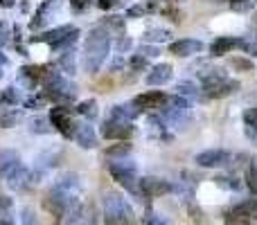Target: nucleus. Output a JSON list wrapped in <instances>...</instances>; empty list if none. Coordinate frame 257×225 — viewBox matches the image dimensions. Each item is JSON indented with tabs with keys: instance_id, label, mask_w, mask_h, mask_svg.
Masks as SVG:
<instances>
[{
	"instance_id": "8",
	"label": "nucleus",
	"mask_w": 257,
	"mask_h": 225,
	"mask_svg": "<svg viewBox=\"0 0 257 225\" xmlns=\"http://www.w3.org/2000/svg\"><path fill=\"white\" fill-rule=\"evenodd\" d=\"M239 90V81L235 79H228L226 75H219L212 77V79L203 81V95L205 99H221L226 95H232Z\"/></svg>"
},
{
	"instance_id": "14",
	"label": "nucleus",
	"mask_w": 257,
	"mask_h": 225,
	"mask_svg": "<svg viewBox=\"0 0 257 225\" xmlns=\"http://www.w3.org/2000/svg\"><path fill=\"white\" fill-rule=\"evenodd\" d=\"M59 7H61V0H45V3H41V7L36 9L34 18L30 23V30H41L43 25H48Z\"/></svg>"
},
{
	"instance_id": "35",
	"label": "nucleus",
	"mask_w": 257,
	"mask_h": 225,
	"mask_svg": "<svg viewBox=\"0 0 257 225\" xmlns=\"http://www.w3.org/2000/svg\"><path fill=\"white\" fill-rule=\"evenodd\" d=\"M239 50H244L246 54H250V57H255V59H257V36H255V34L244 36V39H241Z\"/></svg>"
},
{
	"instance_id": "21",
	"label": "nucleus",
	"mask_w": 257,
	"mask_h": 225,
	"mask_svg": "<svg viewBox=\"0 0 257 225\" xmlns=\"http://www.w3.org/2000/svg\"><path fill=\"white\" fill-rule=\"evenodd\" d=\"M18 164H21V155H18V151H14V149L0 151V178H3V180L18 167Z\"/></svg>"
},
{
	"instance_id": "11",
	"label": "nucleus",
	"mask_w": 257,
	"mask_h": 225,
	"mask_svg": "<svg viewBox=\"0 0 257 225\" xmlns=\"http://www.w3.org/2000/svg\"><path fill=\"white\" fill-rule=\"evenodd\" d=\"M52 70H54L52 66H23L21 70H18V81H21L23 86H27V88H34L39 81L43 84Z\"/></svg>"
},
{
	"instance_id": "40",
	"label": "nucleus",
	"mask_w": 257,
	"mask_h": 225,
	"mask_svg": "<svg viewBox=\"0 0 257 225\" xmlns=\"http://www.w3.org/2000/svg\"><path fill=\"white\" fill-rule=\"evenodd\" d=\"M142 225H169V223L165 221V216H160V214L147 212V216L142 218Z\"/></svg>"
},
{
	"instance_id": "24",
	"label": "nucleus",
	"mask_w": 257,
	"mask_h": 225,
	"mask_svg": "<svg viewBox=\"0 0 257 225\" xmlns=\"http://www.w3.org/2000/svg\"><path fill=\"white\" fill-rule=\"evenodd\" d=\"M75 57H77V52L72 48H68V50H63L61 52V57H59V68H61L66 75H75L77 72V66H75Z\"/></svg>"
},
{
	"instance_id": "51",
	"label": "nucleus",
	"mask_w": 257,
	"mask_h": 225,
	"mask_svg": "<svg viewBox=\"0 0 257 225\" xmlns=\"http://www.w3.org/2000/svg\"><path fill=\"white\" fill-rule=\"evenodd\" d=\"M99 9H113V7H120V0H95Z\"/></svg>"
},
{
	"instance_id": "42",
	"label": "nucleus",
	"mask_w": 257,
	"mask_h": 225,
	"mask_svg": "<svg viewBox=\"0 0 257 225\" xmlns=\"http://www.w3.org/2000/svg\"><path fill=\"white\" fill-rule=\"evenodd\" d=\"M12 207H14V200L7 198V196H0V218H9Z\"/></svg>"
},
{
	"instance_id": "30",
	"label": "nucleus",
	"mask_w": 257,
	"mask_h": 225,
	"mask_svg": "<svg viewBox=\"0 0 257 225\" xmlns=\"http://www.w3.org/2000/svg\"><path fill=\"white\" fill-rule=\"evenodd\" d=\"M246 185H248V189L257 194V155L248 162V167H246Z\"/></svg>"
},
{
	"instance_id": "34",
	"label": "nucleus",
	"mask_w": 257,
	"mask_h": 225,
	"mask_svg": "<svg viewBox=\"0 0 257 225\" xmlns=\"http://www.w3.org/2000/svg\"><path fill=\"white\" fill-rule=\"evenodd\" d=\"M257 7V0H230V9L237 14H248Z\"/></svg>"
},
{
	"instance_id": "2",
	"label": "nucleus",
	"mask_w": 257,
	"mask_h": 225,
	"mask_svg": "<svg viewBox=\"0 0 257 225\" xmlns=\"http://www.w3.org/2000/svg\"><path fill=\"white\" fill-rule=\"evenodd\" d=\"M108 50H111V34L106 32V27L90 30L84 41V59H81L84 70L88 75H95L102 68V63L108 57Z\"/></svg>"
},
{
	"instance_id": "7",
	"label": "nucleus",
	"mask_w": 257,
	"mask_h": 225,
	"mask_svg": "<svg viewBox=\"0 0 257 225\" xmlns=\"http://www.w3.org/2000/svg\"><path fill=\"white\" fill-rule=\"evenodd\" d=\"M255 216H257V198H246L241 203L232 205L223 214V221H226V225H250Z\"/></svg>"
},
{
	"instance_id": "1",
	"label": "nucleus",
	"mask_w": 257,
	"mask_h": 225,
	"mask_svg": "<svg viewBox=\"0 0 257 225\" xmlns=\"http://www.w3.org/2000/svg\"><path fill=\"white\" fill-rule=\"evenodd\" d=\"M81 198V178L77 173H63L57 182L48 189L43 198V207L48 209L52 216L61 218L66 212L79 205Z\"/></svg>"
},
{
	"instance_id": "39",
	"label": "nucleus",
	"mask_w": 257,
	"mask_h": 225,
	"mask_svg": "<svg viewBox=\"0 0 257 225\" xmlns=\"http://www.w3.org/2000/svg\"><path fill=\"white\" fill-rule=\"evenodd\" d=\"M102 27H111V30H124V21L120 16H106L102 23Z\"/></svg>"
},
{
	"instance_id": "49",
	"label": "nucleus",
	"mask_w": 257,
	"mask_h": 225,
	"mask_svg": "<svg viewBox=\"0 0 257 225\" xmlns=\"http://www.w3.org/2000/svg\"><path fill=\"white\" fill-rule=\"evenodd\" d=\"M187 212H190V216L194 218L196 223H203V212H201V209L196 207L194 203H190V205H187Z\"/></svg>"
},
{
	"instance_id": "45",
	"label": "nucleus",
	"mask_w": 257,
	"mask_h": 225,
	"mask_svg": "<svg viewBox=\"0 0 257 225\" xmlns=\"http://www.w3.org/2000/svg\"><path fill=\"white\" fill-rule=\"evenodd\" d=\"M115 50H117V54H124L131 50V39L128 36H120V39L115 41Z\"/></svg>"
},
{
	"instance_id": "16",
	"label": "nucleus",
	"mask_w": 257,
	"mask_h": 225,
	"mask_svg": "<svg viewBox=\"0 0 257 225\" xmlns=\"http://www.w3.org/2000/svg\"><path fill=\"white\" fill-rule=\"evenodd\" d=\"M165 102H167V97H165L160 90H149V93H142L133 99V104H136L140 111H154V108L163 106Z\"/></svg>"
},
{
	"instance_id": "3",
	"label": "nucleus",
	"mask_w": 257,
	"mask_h": 225,
	"mask_svg": "<svg viewBox=\"0 0 257 225\" xmlns=\"http://www.w3.org/2000/svg\"><path fill=\"white\" fill-rule=\"evenodd\" d=\"M102 207H104V225H133V221H136L131 205L117 191H106L104 194Z\"/></svg>"
},
{
	"instance_id": "32",
	"label": "nucleus",
	"mask_w": 257,
	"mask_h": 225,
	"mask_svg": "<svg viewBox=\"0 0 257 225\" xmlns=\"http://www.w3.org/2000/svg\"><path fill=\"white\" fill-rule=\"evenodd\" d=\"M30 131L32 133H39V135H43V133H50L52 131V124H50V117H34L30 122Z\"/></svg>"
},
{
	"instance_id": "25",
	"label": "nucleus",
	"mask_w": 257,
	"mask_h": 225,
	"mask_svg": "<svg viewBox=\"0 0 257 225\" xmlns=\"http://www.w3.org/2000/svg\"><path fill=\"white\" fill-rule=\"evenodd\" d=\"M75 225H97V212H95V205L93 203L81 205L79 216H77Z\"/></svg>"
},
{
	"instance_id": "38",
	"label": "nucleus",
	"mask_w": 257,
	"mask_h": 225,
	"mask_svg": "<svg viewBox=\"0 0 257 225\" xmlns=\"http://www.w3.org/2000/svg\"><path fill=\"white\" fill-rule=\"evenodd\" d=\"M232 68H237L239 72H250L253 70V61L250 59H241V57H237V59H232Z\"/></svg>"
},
{
	"instance_id": "48",
	"label": "nucleus",
	"mask_w": 257,
	"mask_h": 225,
	"mask_svg": "<svg viewBox=\"0 0 257 225\" xmlns=\"http://www.w3.org/2000/svg\"><path fill=\"white\" fill-rule=\"evenodd\" d=\"M70 7H72L75 14H81L90 7V0H70Z\"/></svg>"
},
{
	"instance_id": "57",
	"label": "nucleus",
	"mask_w": 257,
	"mask_h": 225,
	"mask_svg": "<svg viewBox=\"0 0 257 225\" xmlns=\"http://www.w3.org/2000/svg\"><path fill=\"white\" fill-rule=\"evenodd\" d=\"M255 23H257V14H255Z\"/></svg>"
},
{
	"instance_id": "28",
	"label": "nucleus",
	"mask_w": 257,
	"mask_h": 225,
	"mask_svg": "<svg viewBox=\"0 0 257 225\" xmlns=\"http://www.w3.org/2000/svg\"><path fill=\"white\" fill-rule=\"evenodd\" d=\"M106 158H113V160H117V158H126L128 153H131V144H128L126 140H120L117 144H111L106 151Z\"/></svg>"
},
{
	"instance_id": "36",
	"label": "nucleus",
	"mask_w": 257,
	"mask_h": 225,
	"mask_svg": "<svg viewBox=\"0 0 257 225\" xmlns=\"http://www.w3.org/2000/svg\"><path fill=\"white\" fill-rule=\"evenodd\" d=\"M214 180H217V185L226 187V189H232V191L241 189V180H237L235 176H219V178H214Z\"/></svg>"
},
{
	"instance_id": "46",
	"label": "nucleus",
	"mask_w": 257,
	"mask_h": 225,
	"mask_svg": "<svg viewBox=\"0 0 257 225\" xmlns=\"http://www.w3.org/2000/svg\"><path fill=\"white\" fill-rule=\"evenodd\" d=\"M145 14H147V7H142V5H131L126 9V18H140Z\"/></svg>"
},
{
	"instance_id": "56",
	"label": "nucleus",
	"mask_w": 257,
	"mask_h": 225,
	"mask_svg": "<svg viewBox=\"0 0 257 225\" xmlns=\"http://www.w3.org/2000/svg\"><path fill=\"white\" fill-rule=\"evenodd\" d=\"M217 3H226V0H217ZM228 3H230V0H228Z\"/></svg>"
},
{
	"instance_id": "4",
	"label": "nucleus",
	"mask_w": 257,
	"mask_h": 225,
	"mask_svg": "<svg viewBox=\"0 0 257 225\" xmlns=\"http://www.w3.org/2000/svg\"><path fill=\"white\" fill-rule=\"evenodd\" d=\"M43 97L48 102H57V106H66L77 97V86L63 77V72L52 70L43 81Z\"/></svg>"
},
{
	"instance_id": "26",
	"label": "nucleus",
	"mask_w": 257,
	"mask_h": 225,
	"mask_svg": "<svg viewBox=\"0 0 257 225\" xmlns=\"http://www.w3.org/2000/svg\"><path fill=\"white\" fill-rule=\"evenodd\" d=\"M176 93L181 95V97H185V99H199L201 97L199 86H196L194 81H187V79L178 81V84H176Z\"/></svg>"
},
{
	"instance_id": "31",
	"label": "nucleus",
	"mask_w": 257,
	"mask_h": 225,
	"mask_svg": "<svg viewBox=\"0 0 257 225\" xmlns=\"http://www.w3.org/2000/svg\"><path fill=\"white\" fill-rule=\"evenodd\" d=\"M21 102V97H18V90L16 88H5L3 93H0V106L3 108H9L14 106V104Z\"/></svg>"
},
{
	"instance_id": "22",
	"label": "nucleus",
	"mask_w": 257,
	"mask_h": 225,
	"mask_svg": "<svg viewBox=\"0 0 257 225\" xmlns=\"http://www.w3.org/2000/svg\"><path fill=\"white\" fill-rule=\"evenodd\" d=\"M140 115V108L136 104H120V106L111 108V119H117V122H133V119Z\"/></svg>"
},
{
	"instance_id": "18",
	"label": "nucleus",
	"mask_w": 257,
	"mask_h": 225,
	"mask_svg": "<svg viewBox=\"0 0 257 225\" xmlns=\"http://www.w3.org/2000/svg\"><path fill=\"white\" fill-rule=\"evenodd\" d=\"M72 137H75V142L81 149H95L97 146V135H95V128L90 124H77Z\"/></svg>"
},
{
	"instance_id": "33",
	"label": "nucleus",
	"mask_w": 257,
	"mask_h": 225,
	"mask_svg": "<svg viewBox=\"0 0 257 225\" xmlns=\"http://www.w3.org/2000/svg\"><path fill=\"white\" fill-rule=\"evenodd\" d=\"M77 113L86 115L88 119H95L97 117V104H95V99H86V102L77 104Z\"/></svg>"
},
{
	"instance_id": "20",
	"label": "nucleus",
	"mask_w": 257,
	"mask_h": 225,
	"mask_svg": "<svg viewBox=\"0 0 257 225\" xmlns=\"http://www.w3.org/2000/svg\"><path fill=\"white\" fill-rule=\"evenodd\" d=\"M172 75H174V68L169 66V63H158V66H154L149 70V75H147V84L149 86H163L172 79Z\"/></svg>"
},
{
	"instance_id": "9",
	"label": "nucleus",
	"mask_w": 257,
	"mask_h": 225,
	"mask_svg": "<svg viewBox=\"0 0 257 225\" xmlns=\"http://www.w3.org/2000/svg\"><path fill=\"white\" fill-rule=\"evenodd\" d=\"M138 187H140V194L142 198H158V196H167L174 191V185L163 178H154V176H147L138 180Z\"/></svg>"
},
{
	"instance_id": "54",
	"label": "nucleus",
	"mask_w": 257,
	"mask_h": 225,
	"mask_svg": "<svg viewBox=\"0 0 257 225\" xmlns=\"http://www.w3.org/2000/svg\"><path fill=\"white\" fill-rule=\"evenodd\" d=\"M156 5H158V0H149V9H151V12L156 9Z\"/></svg>"
},
{
	"instance_id": "52",
	"label": "nucleus",
	"mask_w": 257,
	"mask_h": 225,
	"mask_svg": "<svg viewBox=\"0 0 257 225\" xmlns=\"http://www.w3.org/2000/svg\"><path fill=\"white\" fill-rule=\"evenodd\" d=\"M122 66H124V59H122V57H120V54H117V57H115V61H113V63H111V70H113V72H115V70H120V68H122Z\"/></svg>"
},
{
	"instance_id": "27",
	"label": "nucleus",
	"mask_w": 257,
	"mask_h": 225,
	"mask_svg": "<svg viewBox=\"0 0 257 225\" xmlns=\"http://www.w3.org/2000/svg\"><path fill=\"white\" fill-rule=\"evenodd\" d=\"M142 39H145V43H165L172 39V32L165 27H154V30H147Z\"/></svg>"
},
{
	"instance_id": "13",
	"label": "nucleus",
	"mask_w": 257,
	"mask_h": 225,
	"mask_svg": "<svg viewBox=\"0 0 257 225\" xmlns=\"http://www.w3.org/2000/svg\"><path fill=\"white\" fill-rule=\"evenodd\" d=\"M102 135L106 140H128L133 135V126L131 122H117V119H108L102 126Z\"/></svg>"
},
{
	"instance_id": "53",
	"label": "nucleus",
	"mask_w": 257,
	"mask_h": 225,
	"mask_svg": "<svg viewBox=\"0 0 257 225\" xmlns=\"http://www.w3.org/2000/svg\"><path fill=\"white\" fill-rule=\"evenodd\" d=\"M0 7H14V0H0Z\"/></svg>"
},
{
	"instance_id": "6",
	"label": "nucleus",
	"mask_w": 257,
	"mask_h": 225,
	"mask_svg": "<svg viewBox=\"0 0 257 225\" xmlns=\"http://www.w3.org/2000/svg\"><path fill=\"white\" fill-rule=\"evenodd\" d=\"M108 171H111L113 180L120 182L124 189H128L131 194L142 196V194H140V187H138V180H136L138 167H136V162H133V160H128V158H117V160H113V162L108 164Z\"/></svg>"
},
{
	"instance_id": "12",
	"label": "nucleus",
	"mask_w": 257,
	"mask_h": 225,
	"mask_svg": "<svg viewBox=\"0 0 257 225\" xmlns=\"http://www.w3.org/2000/svg\"><path fill=\"white\" fill-rule=\"evenodd\" d=\"M232 155L223 149H208V151H201L199 155L194 158V162L199 167H205V169H212V167H221V164H228L230 162Z\"/></svg>"
},
{
	"instance_id": "10",
	"label": "nucleus",
	"mask_w": 257,
	"mask_h": 225,
	"mask_svg": "<svg viewBox=\"0 0 257 225\" xmlns=\"http://www.w3.org/2000/svg\"><path fill=\"white\" fill-rule=\"evenodd\" d=\"M50 124H52L59 133H63L66 137L75 135L77 124L72 122V111L68 106H54L52 111H50Z\"/></svg>"
},
{
	"instance_id": "23",
	"label": "nucleus",
	"mask_w": 257,
	"mask_h": 225,
	"mask_svg": "<svg viewBox=\"0 0 257 225\" xmlns=\"http://www.w3.org/2000/svg\"><path fill=\"white\" fill-rule=\"evenodd\" d=\"M244 131L246 137L257 144V108H248L244 113Z\"/></svg>"
},
{
	"instance_id": "55",
	"label": "nucleus",
	"mask_w": 257,
	"mask_h": 225,
	"mask_svg": "<svg viewBox=\"0 0 257 225\" xmlns=\"http://www.w3.org/2000/svg\"><path fill=\"white\" fill-rule=\"evenodd\" d=\"M3 68H5V66H3V63H0V79H3Z\"/></svg>"
},
{
	"instance_id": "19",
	"label": "nucleus",
	"mask_w": 257,
	"mask_h": 225,
	"mask_svg": "<svg viewBox=\"0 0 257 225\" xmlns=\"http://www.w3.org/2000/svg\"><path fill=\"white\" fill-rule=\"evenodd\" d=\"M239 45H241V39H237V36H219V39H214L212 45H210V54H212V57H223V54L237 50Z\"/></svg>"
},
{
	"instance_id": "29",
	"label": "nucleus",
	"mask_w": 257,
	"mask_h": 225,
	"mask_svg": "<svg viewBox=\"0 0 257 225\" xmlns=\"http://www.w3.org/2000/svg\"><path fill=\"white\" fill-rule=\"evenodd\" d=\"M18 122H21V113L14 111L12 106L0 111V126L3 128H12V126H16Z\"/></svg>"
},
{
	"instance_id": "44",
	"label": "nucleus",
	"mask_w": 257,
	"mask_h": 225,
	"mask_svg": "<svg viewBox=\"0 0 257 225\" xmlns=\"http://www.w3.org/2000/svg\"><path fill=\"white\" fill-rule=\"evenodd\" d=\"M163 16H167L169 21H174V23H181V18H183V14L178 12L176 7H174V5H169V7H165L163 9Z\"/></svg>"
},
{
	"instance_id": "43",
	"label": "nucleus",
	"mask_w": 257,
	"mask_h": 225,
	"mask_svg": "<svg viewBox=\"0 0 257 225\" xmlns=\"http://www.w3.org/2000/svg\"><path fill=\"white\" fill-rule=\"evenodd\" d=\"M21 225H39V218H36V214L32 209L25 207L21 212Z\"/></svg>"
},
{
	"instance_id": "15",
	"label": "nucleus",
	"mask_w": 257,
	"mask_h": 225,
	"mask_svg": "<svg viewBox=\"0 0 257 225\" xmlns=\"http://www.w3.org/2000/svg\"><path fill=\"white\" fill-rule=\"evenodd\" d=\"M5 182H7L9 189L14 191H23L30 187V182H34V178H32V171L27 167H23V164H18L16 169H14L12 173H9L7 178H5Z\"/></svg>"
},
{
	"instance_id": "5",
	"label": "nucleus",
	"mask_w": 257,
	"mask_h": 225,
	"mask_svg": "<svg viewBox=\"0 0 257 225\" xmlns=\"http://www.w3.org/2000/svg\"><path fill=\"white\" fill-rule=\"evenodd\" d=\"M79 36V30L72 25H61L57 30L43 32L41 36H32V43H48L52 50H68Z\"/></svg>"
},
{
	"instance_id": "37",
	"label": "nucleus",
	"mask_w": 257,
	"mask_h": 225,
	"mask_svg": "<svg viewBox=\"0 0 257 225\" xmlns=\"http://www.w3.org/2000/svg\"><path fill=\"white\" fill-rule=\"evenodd\" d=\"M136 54H140V57H145V59H156L160 54V50L151 43H145V45H140V48H136Z\"/></svg>"
},
{
	"instance_id": "47",
	"label": "nucleus",
	"mask_w": 257,
	"mask_h": 225,
	"mask_svg": "<svg viewBox=\"0 0 257 225\" xmlns=\"http://www.w3.org/2000/svg\"><path fill=\"white\" fill-rule=\"evenodd\" d=\"M9 41H12V36H9V25L7 23H0V48L9 45Z\"/></svg>"
},
{
	"instance_id": "17",
	"label": "nucleus",
	"mask_w": 257,
	"mask_h": 225,
	"mask_svg": "<svg viewBox=\"0 0 257 225\" xmlns=\"http://www.w3.org/2000/svg\"><path fill=\"white\" fill-rule=\"evenodd\" d=\"M201 50H203V43L196 39H181L169 45V52L174 57H192V54H199Z\"/></svg>"
},
{
	"instance_id": "50",
	"label": "nucleus",
	"mask_w": 257,
	"mask_h": 225,
	"mask_svg": "<svg viewBox=\"0 0 257 225\" xmlns=\"http://www.w3.org/2000/svg\"><path fill=\"white\" fill-rule=\"evenodd\" d=\"M131 68H133V70H145V68H147V59L140 57V54H136V57L131 59Z\"/></svg>"
},
{
	"instance_id": "41",
	"label": "nucleus",
	"mask_w": 257,
	"mask_h": 225,
	"mask_svg": "<svg viewBox=\"0 0 257 225\" xmlns=\"http://www.w3.org/2000/svg\"><path fill=\"white\" fill-rule=\"evenodd\" d=\"M45 102H48V99H45L43 95H36V97H27L25 102H23V106L25 108H45Z\"/></svg>"
}]
</instances>
